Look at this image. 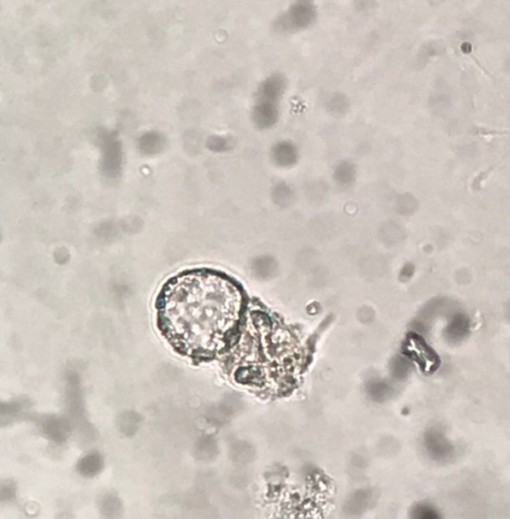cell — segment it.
<instances>
[{"label": "cell", "mask_w": 510, "mask_h": 519, "mask_svg": "<svg viewBox=\"0 0 510 519\" xmlns=\"http://www.w3.org/2000/svg\"><path fill=\"white\" fill-rule=\"evenodd\" d=\"M316 19V10L308 2L295 4L279 19V27L284 30L308 28Z\"/></svg>", "instance_id": "7a4b0ae2"}, {"label": "cell", "mask_w": 510, "mask_h": 519, "mask_svg": "<svg viewBox=\"0 0 510 519\" xmlns=\"http://www.w3.org/2000/svg\"><path fill=\"white\" fill-rule=\"evenodd\" d=\"M245 308L242 288L227 274L192 268L172 276L157 299V326L175 351L195 360L225 351Z\"/></svg>", "instance_id": "6da1fadb"}]
</instances>
